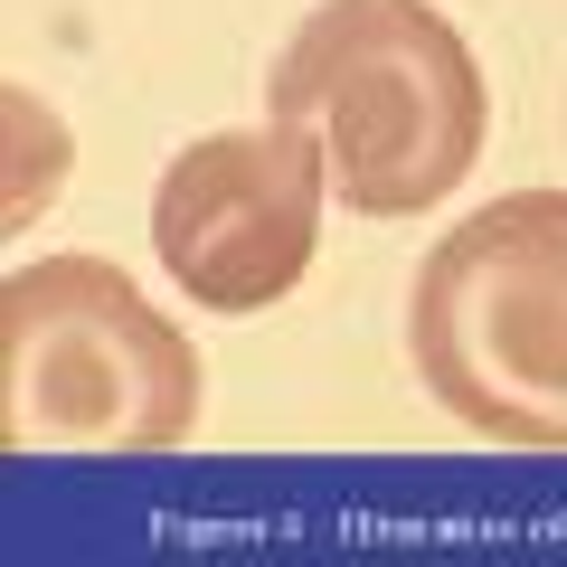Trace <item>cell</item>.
I'll list each match as a JSON object with an SVG mask.
<instances>
[{
    "mask_svg": "<svg viewBox=\"0 0 567 567\" xmlns=\"http://www.w3.org/2000/svg\"><path fill=\"white\" fill-rule=\"evenodd\" d=\"M275 123L360 218H416L483 162V66L435 0H322L275 58Z\"/></svg>",
    "mask_w": 567,
    "mask_h": 567,
    "instance_id": "cell-1",
    "label": "cell"
},
{
    "mask_svg": "<svg viewBox=\"0 0 567 567\" xmlns=\"http://www.w3.org/2000/svg\"><path fill=\"white\" fill-rule=\"evenodd\" d=\"M199 425V350L104 256L0 284V445L20 464H133Z\"/></svg>",
    "mask_w": 567,
    "mask_h": 567,
    "instance_id": "cell-2",
    "label": "cell"
},
{
    "mask_svg": "<svg viewBox=\"0 0 567 567\" xmlns=\"http://www.w3.org/2000/svg\"><path fill=\"white\" fill-rule=\"evenodd\" d=\"M406 350L473 435L567 454V189H511L445 227L406 303Z\"/></svg>",
    "mask_w": 567,
    "mask_h": 567,
    "instance_id": "cell-3",
    "label": "cell"
},
{
    "mask_svg": "<svg viewBox=\"0 0 567 567\" xmlns=\"http://www.w3.org/2000/svg\"><path fill=\"white\" fill-rule=\"evenodd\" d=\"M322 152L293 123L199 133L152 189V256L208 312H265L322 256Z\"/></svg>",
    "mask_w": 567,
    "mask_h": 567,
    "instance_id": "cell-4",
    "label": "cell"
},
{
    "mask_svg": "<svg viewBox=\"0 0 567 567\" xmlns=\"http://www.w3.org/2000/svg\"><path fill=\"white\" fill-rule=\"evenodd\" d=\"M10 133H20V171H10V218H29V208L58 189V171H66V133H58V114H48L39 95H20L10 85Z\"/></svg>",
    "mask_w": 567,
    "mask_h": 567,
    "instance_id": "cell-5",
    "label": "cell"
}]
</instances>
